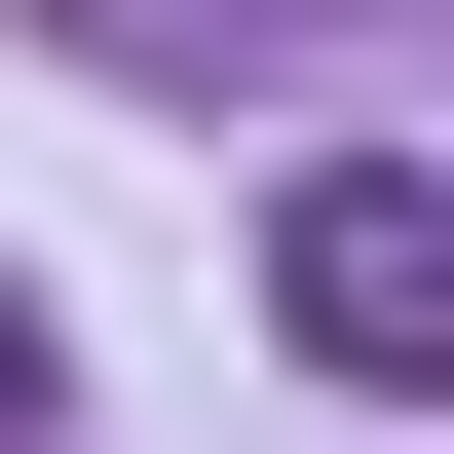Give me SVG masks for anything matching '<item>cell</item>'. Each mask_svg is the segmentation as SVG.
<instances>
[{"label": "cell", "mask_w": 454, "mask_h": 454, "mask_svg": "<svg viewBox=\"0 0 454 454\" xmlns=\"http://www.w3.org/2000/svg\"><path fill=\"white\" fill-rule=\"evenodd\" d=\"M265 340L340 417H454V152H303L265 190Z\"/></svg>", "instance_id": "cell-1"}, {"label": "cell", "mask_w": 454, "mask_h": 454, "mask_svg": "<svg viewBox=\"0 0 454 454\" xmlns=\"http://www.w3.org/2000/svg\"><path fill=\"white\" fill-rule=\"evenodd\" d=\"M0 454H38V303H0Z\"/></svg>", "instance_id": "cell-2"}]
</instances>
